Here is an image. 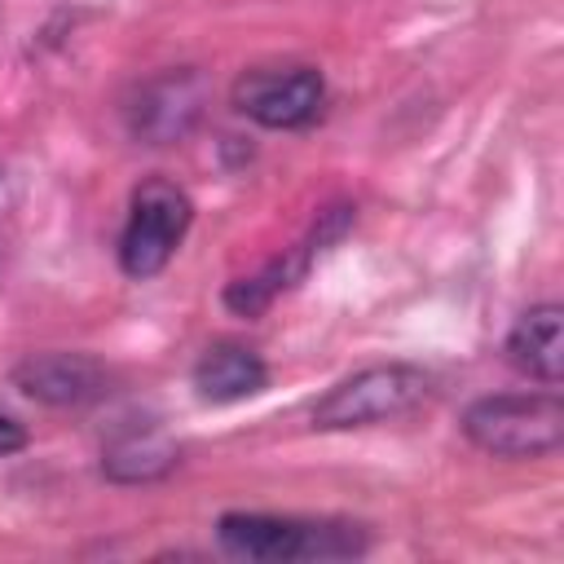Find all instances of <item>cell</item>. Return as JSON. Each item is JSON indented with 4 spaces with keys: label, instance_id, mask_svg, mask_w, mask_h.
<instances>
[{
    "label": "cell",
    "instance_id": "ba28073f",
    "mask_svg": "<svg viewBox=\"0 0 564 564\" xmlns=\"http://www.w3.org/2000/svg\"><path fill=\"white\" fill-rule=\"evenodd\" d=\"M507 357L529 379L555 388L564 379V308L538 304V308L520 313V322L507 335Z\"/></svg>",
    "mask_w": 564,
    "mask_h": 564
},
{
    "label": "cell",
    "instance_id": "4fadbf2b",
    "mask_svg": "<svg viewBox=\"0 0 564 564\" xmlns=\"http://www.w3.org/2000/svg\"><path fill=\"white\" fill-rule=\"evenodd\" d=\"M4 212H9V176L0 167V220H4Z\"/></svg>",
    "mask_w": 564,
    "mask_h": 564
},
{
    "label": "cell",
    "instance_id": "7c38bea8",
    "mask_svg": "<svg viewBox=\"0 0 564 564\" xmlns=\"http://www.w3.org/2000/svg\"><path fill=\"white\" fill-rule=\"evenodd\" d=\"M26 445V432H22V423H13L9 414H0V458L4 454H18Z\"/></svg>",
    "mask_w": 564,
    "mask_h": 564
},
{
    "label": "cell",
    "instance_id": "52a82bcc",
    "mask_svg": "<svg viewBox=\"0 0 564 564\" xmlns=\"http://www.w3.org/2000/svg\"><path fill=\"white\" fill-rule=\"evenodd\" d=\"M13 383L44 405L75 410L110 392V370L88 352H31L13 366Z\"/></svg>",
    "mask_w": 564,
    "mask_h": 564
},
{
    "label": "cell",
    "instance_id": "3957f363",
    "mask_svg": "<svg viewBox=\"0 0 564 564\" xmlns=\"http://www.w3.org/2000/svg\"><path fill=\"white\" fill-rule=\"evenodd\" d=\"M432 379L427 370L410 361H388V366H366L348 379H339L317 405H313V427L322 432H344V427H370L388 423L397 414H410L427 397Z\"/></svg>",
    "mask_w": 564,
    "mask_h": 564
},
{
    "label": "cell",
    "instance_id": "7a4b0ae2",
    "mask_svg": "<svg viewBox=\"0 0 564 564\" xmlns=\"http://www.w3.org/2000/svg\"><path fill=\"white\" fill-rule=\"evenodd\" d=\"M463 432L498 458H542L564 445V401L555 392H494L463 410Z\"/></svg>",
    "mask_w": 564,
    "mask_h": 564
},
{
    "label": "cell",
    "instance_id": "8fae6325",
    "mask_svg": "<svg viewBox=\"0 0 564 564\" xmlns=\"http://www.w3.org/2000/svg\"><path fill=\"white\" fill-rule=\"evenodd\" d=\"M308 264H313V251H308V247H295V251L269 260L260 273L229 282V286H225V304H229L238 317H256V313H264L286 286H295V282L308 273Z\"/></svg>",
    "mask_w": 564,
    "mask_h": 564
},
{
    "label": "cell",
    "instance_id": "5b68a950",
    "mask_svg": "<svg viewBox=\"0 0 564 564\" xmlns=\"http://www.w3.org/2000/svg\"><path fill=\"white\" fill-rule=\"evenodd\" d=\"M326 84L313 66L286 70H247L234 84V106L260 128H300L322 110Z\"/></svg>",
    "mask_w": 564,
    "mask_h": 564
},
{
    "label": "cell",
    "instance_id": "6da1fadb",
    "mask_svg": "<svg viewBox=\"0 0 564 564\" xmlns=\"http://www.w3.org/2000/svg\"><path fill=\"white\" fill-rule=\"evenodd\" d=\"M216 538L229 555L291 564V560H348L366 551V533L357 524L335 520H295L264 511H229L216 520Z\"/></svg>",
    "mask_w": 564,
    "mask_h": 564
},
{
    "label": "cell",
    "instance_id": "9c48e42d",
    "mask_svg": "<svg viewBox=\"0 0 564 564\" xmlns=\"http://www.w3.org/2000/svg\"><path fill=\"white\" fill-rule=\"evenodd\" d=\"M269 383V370L264 361L242 348V344H212L198 366H194V388L203 401H216V405H229V401H242V397H256L264 392Z\"/></svg>",
    "mask_w": 564,
    "mask_h": 564
},
{
    "label": "cell",
    "instance_id": "277c9868",
    "mask_svg": "<svg viewBox=\"0 0 564 564\" xmlns=\"http://www.w3.org/2000/svg\"><path fill=\"white\" fill-rule=\"evenodd\" d=\"M194 220V203L181 185L150 176L132 189V207H128V225L119 238V264L128 278L145 282L154 273L167 269V260L176 256L185 229Z\"/></svg>",
    "mask_w": 564,
    "mask_h": 564
},
{
    "label": "cell",
    "instance_id": "8992f818",
    "mask_svg": "<svg viewBox=\"0 0 564 564\" xmlns=\"http://www.w3.org/2000/svg\"><path fill=\"white\" fill-rule=\"evenodd\" d=\"M203 115V79L194 70H167L137 88L128 106V128L145 145H172L181 141Z\"/></svg>",
    "mask_w": 564,
    "mask_h": 564
},
{
    "label": "cell",
    "instance_id": "30bf717a",
    "mask_svg": "<svg viewBox=\"0 0 564 564\" xmlns=\"http://www.w3.org/2000/svg\"><path fill=\"white\" fill-rule=\"evenodd\" d=\"M176 467V445L145 427V432H119L106 449H101V471L119 485H145V480H159Z\"/></svg>",
    "mask_w": 564,
    "mask_h": 564
}]
</instances>
